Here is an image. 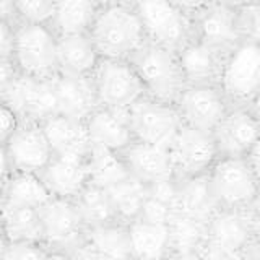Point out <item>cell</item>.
I'll return each instance as SVG.
<instances>
[{
	"label": "cell",
	"instance_id": "cell-1",
	"mask_svg": "<svg viewBox=\"0 0 260 260\" xmlns=\"http://www.w3.org/2000/svg\"><path fill=\"white\" fill-rule=\"evenodd\" d=\"M93 43L101 59L130 60L148 44L135 2H103L91 28Z\"/></svg>",
	"mask_w": 260,
	"mask_h": 260
},
{
	"label": "cell",
	"instance_id": "cell-2",
	"mask_svg": "<svg viewBox=\"0 0 260 260\" xmlns=\"http://www.w3.org/2000/svg\"><path fill=\"white\" fill-rule=\"evenodd\" d=\"M197 2L137 0L135 7L145 29L146 43L179 52L195 38L193 10Z\"/></svg>",
	"mask_w": 260,
	"mask_h": 260
},
{
	"label": "cell",
	"instance_id": "cell-3",
	"mask_svg": "<svg viewBox=\"0 0 260 260\" xmlns=\"http://www.w3.org/2000/svg\"><path fill=\"white\" fill-rule=\"evenodd\" d=\"M12 60L20 75L54 80L60 73L59 38L46 24H15Z\"/></svg>",
	"mask_w": 260,
	"mask_h": 260
},
{
	"label": "cell",
	"instance_id": "cell-4",
	"mask_svg": "<svg viewBox=\"0 0 260 260\" xmlns=\"http://www.w3.org/2000/svg\"><path fill=\"white\" fill-rule=\"evenodd\" d=\"M148 98L176 104L187 88L177 52L153 44H145L132 59Z\"/></svg>",
	"mask_w": 260,
	"mask_h": 260
},
{
	"label": "cell",
	"instance_id": "cell-5",
	"mask_svg": "<svg viewBox=\"0 0 260 260\" xmlns=\"http://www.w3.org/2000/svg\"><path fill=\"white\" fill-rule=\"evenodd\" d=\"M52 159L54 151L43 125L23 120L20 128L2 143V179L12 173L41 174Z\"/></svg>",
	"mask_w": 260,
	"mask_h": 260
},
{
	"label": "cell",
	"instance_id": "cell-6",
	"mask_svg": "<svg viewBox=\"0 0 260 260\" xmlns=\"http://www.w3.org/2000/svg\"><path fill=\"white\" fill-rule=\"evenodd\" d=\"M193 35L221 54H230L244 41L239 2H197Z\"/></svg>",
	"mask_w": 260,
	"mask_h": 260
},
{
	"label": "cell",
	"instance_id": "cell-7",
	"mask_svg": "<svg viewBox=\"0 0 260 260\" xmlns=\"http://www.w3.org/2000/svg\"><path fill=\"white\" fill-rule=\"evenodd\" d=\"M208 182L219 210H246L260 193V184L246 158H218Z\"/></svg>",
	"mask_w": 260,
	"mask_h": 260
},
{
	"label": "cell",
	"instance_id": "cell-8",
	"mask_svg": "<svg viewBox=\"0 0 260 260\" xmlns=\"http://www.w3.org/2000/svg\"><path fill=\"white\" fill-rule=\"evenodd\" d=\"M91 78L100 108L128 111L146 96L145 86L130 60L101 59Z\"/></svg>",
	"mask_w": 260,
	"mask_h": 260
},
{
	"label": "cell",
	"instance_id": "cell-9",
	"mask_svg": "<svg viewBox=\"0 0 260 260\" xmlns=\"http://www.w3.org/2000/svg\"><path fill=\"white\" fill-rule=\"evenodd\" d=\"M219 88L231 106H249L260 93V46L242 41L226 54Z\"/></svg>",
	"mask_w": 260,
	"mask_h": 260
},
{
	"label": "cell",
	"instance_id": "cell-10",
	"mask_svg": "<svg viewBox=\"0 0 260 260\" xmlns=\"http://www.w3.org/2000/svg\"><path fill=\"white\" fill-rule=\"evenodd\" d=\"M135 142L169 148L184 125L176 104L145 96L128 109Z\"/></svg>",
	"mask_w": 260,
	"mask_h": 260
},
{
	"label": "cell",
	"instance_id": "cell-11",
	"mask_svg": "<svg viewBox=\"0 0 260 260\" xmlns=\"http://www.w3.org/2000/svg\"><path fill=\"white\" fill-rule=\"evenodd\" d=\"M176 179L207 176L218 161L219 153L213 134L182 125L169 146Z\"/></svg>",
	"mask_w": 260,
	"mask_h": 260
},
{
	"label": "cell",
	"instance_id": "cell-12",
	"mask_svg": "<svg viewBox=\"0 0 260 260\" xmlns=\"http://www.w3.org/2000/svg\"><path fill=\"white\" fill-rule=\"evenodd\" d=\"M0 103L10 106L23 120L39 124L59 114L52 80L16 77L12 83L0 86Z\"/></svg>",
	"mask_w": 260,
	"mask_h": 260
},
{
	"label": "cell",
	"instance_id": "cell-13",
	"mask_svg": "<svg viewBox=\"0 0 260 260\" xmlns=\"http://www.w3.org/2000/svg\"><path fill=\"white\" fill-rule=\"evenodd\" d=\"M182 124L213 134L233 108L219 85L187 86L176 103Z\"/></svg>",
	"mask_w": 260,
	"mask_h": 260
},
{
	"label": "cell",
	"instance_id": "cell-14",
	"mask_svg": "<svg viewBox=\"0 0 260 260\" xmlns=\"http://www.w3.org/2000/svg\"><path fill=\"white\" fill-rule=\"evenodd\" d=\"M43 241L52 250H70L85 239L86 224L75 200L51 199L39 210Z\"/></svg>",
	"mask_w": 260,
	"mask_h": 260
},
{
	"label": "cell",
	"instance_id": "cell-15",
	"mask_svg": "<svg viewBox=\"0 0 260 260\" xmlns=\"http://www.w3.org/2000/svg\"><path fill=\"white\" fill-rule=\"evenodd\" d=\"M213 137L219 158H246L260 138V122L247 106H233Z\"/></svg>",
	"mask_w": 260,
	"mask_h": 260
},
{
	"label": "cell",
	"instance_id": "cell-16",
	"mask_svg": "<svg viewBox=\"0 0 260 260\" xmlns=\"http://www.w3.org/2000/svg\"><path fill=\"white\" fill-rule=\"evenodd\" d=\"M208 241L247 255L260 249V238L247 208L218 210L208 221Z\"/></svg>",
	"mask_w": 260,
	"mask_h": 260
},
{
	"label": "cell",
	"instance_id": "cell-17",
	"mask_svg": "<svg viewBox=\"0 0 260 260\" xmlns=\"http://www.w3.org/2000/svg\"><path fill=\"white\" fill-rule=\"evenodd\" d=\"M85 122L93 148H103L120 154L135 142L128 111L98 108Z\"/></svg>",
	"mask_w": 260,
	"mask_h": 260
},
{
	"label": "cell",
	"instance_id": "cell-18",
	"mask_svg": "<svg viewBox=\"0 0 260 260\" xmlns=\"http://www.w3.org/2000/svg\"><path fill=\"white\" fill-rule=\"evenodd\" d=\"M41 177L54 199L77 200L78 195L91 184L88 158L54 156Z\"/></svg>",
	"mask_w": 260,
	"mask_h": 260
},
{
	"label": "cell",
	"instance_id": "cell-19",
	"mask_svg": "<svg viewBox=\"0 0 260 260\" xmlns=\"http://www.w3.org/2000/svg\"><path fill=\"white\" fill-rule=\"evenodd\" d=\"M187 86L219 85L224 54L193 38L177 52Z\"/></svg>",
	"mask_w": 260,
	"mask_h": 260
},
{
	"label": "cell",
	"instance_id": "cell-20",
	"mask_svg": "<svg viewBox=\"0 0 260 260\" xmlns=\"http://www.w3.org/2000/svg\"><path fill=\"white\" fill-rule=\"evenodd\" d=\"M59 114L72 119L86 120L100 108L91 77H77L60 72L54 80Z\"/></svg>",
	"mask_w": 260,
	"mask_h": 260
},
{
	"label": "cell",
	"instance_id": "cell-21",
	"mask_svg": "<svg viewBox=\"0 0 260 260\" xmlns=\"http://www.w3.org/2000/svg\"><path fill=\"white\" fill-rule=\"evenodd\" d=\"M120 156L124 158L130 174L146 185L176 179L169 148L134 142L120 153Z\"/></svg>",
	"mask_w": 260,
	"mask_h": 260
},
{
	"label": "cell",
	"instance_id": "cell-22",
	"mask_svg": "<svg viewBox=\"0 0 260 260\" xmlns=\"http://www.w3.org/2000/svg\"><path fill=\"white\" fill-rule=\"evenodd\" d=\"M43 128L52 146L54 156L88 158L93 150L85 120L72 119L62 114L46 119Z\"/></svg>",
	"mask_w": 260,
	"mask_h": 260
},
{
	"label": "cell",
	"instance_id": "cell-23",
	"mask_svg": "<svg viewBox=\"0 0 260 260\" xmlns=\"http://www.w3.org/2000/svg\"><path fill=\"white\" fill-rule=\"evenodd\" d=\"M101 5L98 0H59L49 26L57 38L89 35Z\"/></svg>",
	"mask_w": 260,
	"mask_h": 260
},
{
	"label": "cell",
	"instance_id": "cell-24",
	"mask_svg": "<svg viewBox=\"0 0 260 260\" xmlns=\"http://www.w3.org/2000/svg\"><path fill=\"white\" fill-rule=\"evenodd\" d=\"M51 199L41 174L12 173L2 179V208L39 210Z\"/></svg>",
	"mask_w": 260,
	"mask_h": 260
},
{
	"label": "cell",
	"instance_id": "cell-25",
	"mask_svg": "<svg viewBox=\"0 0 260 260\" xmlns=\"http://www.w3.org/2000/svg\"><path fill=\"white\" fill-rule=\"evenodd\" d=\"M130 244L137 260H165L171 249L169 224H158L138 218L128 224Z\"/></svg>",
	"mask_w": 260,
	"mask_h": 260
},
{
	"label": "cell",
	"instance_id": "cell-26",
	"mask_svg": "<svg viewBox=\"0 0 260 260\" xmlns=\"http://www.w3.org/2000/svg\"><path fill=\"white\" fill-rule=\"evenodd\" d=\"M101 55L89 35L59 38L60 72L77 77H93Z\"/></svg>",
	"mask_w": 260,
	"mask_h": 260
},
{
	"label": "cell",
	"instance_id": "cell-27",
	"mask_svg": "<svg viewBox=\"0 0 260 260\" xmlns=\"http://www.w3.org/2000/svg\"><path fill=\"white\" fill-rule=\"evenodd\" d=\"M85 241L101 260H134L128 224L119 221L88 228Z\"/></svg>",
	"mask_w": 260,
	"mask_h": 260
},
{
	"label": "cell",
	"instance_id": "cell-28",
	"mask_svg": "<svg viewBox=\"0 0 260 260\" xmlns=\"http://www.w3.org/2000/svg\"><path fill=\"white\" fill-rule=\"evenodd\" d=\"M218 210V203L208 182V174L179 181L177 213L210 221Z\"/></svg>",
	"mask_w": 260,
	"mask_h": 260
},
{
	"label": "cell",
	"instance_id": "cell-29",
	"mask_svg": "<svg viewBox=\"0 0 260 260\" xmlns=\"http://www.w3.org/2000/svg\"><path fill=\"white\" fill-rule=\"evenodd\" d=\"M169 233L173 252L197 255L208 242V221L176 213L169 223Z\"/></svg>",
	"mask_w": 260,
	"mask_h": 260
},
{
	"label": "cell",
	"instance_id": "cell-30",
	"mask_svg": "<svg viewBox=\"0 0 260 260\" xmlns=\"http://www.w3.org/2000/svg\"><path fill=\"white\" fill-rule=\"evenodd\" d=\"M2 241L44 244L39 211L29 208H2Z\"/></svg>",
	"mask_w": 260,
	"mask_h": 260
},
{
	"label": "cell",
	"instance_id": "cell-31",
	"mask_svg": "<svg viewBox=\"0 0 260 260\" xmlns=\"http://www.w3.org/2000/svg\"><path fill=\"white\" fill-rule=\"evenodd\" d=\"M108 193L122 223L130 224L140 218L145 202L148 199V185L134 176L108 189Z\"/></svg>",
	"mask_w": 260,
	"mask_h": 260
},
{
	"label": "cell",
	"instance_id": "cell-32",
	"mask_svg": "<svg viewBox=\"0 0 260 260\" xmlns=\"http://www.w3.org/2000/svg\"><path fill=\"white\" fill-rule=\"evenodd\" d=\"M88 166L91 184L106 190L125 181V179L132 177L124 158L119 153L109 150L93 148L88 156Z\"/></svg>",
	"mask_w": 260,
	"mask_h": 260
},
{
	"label": "cell",
	"instance_id": "cell-33",
	"mask_svg": "<svg viewBox=\"0 0 260 260\" xmlns=\"http://www.w3.org/2000/svg\"><path fill=\"white\" fill-rule=\"evenodd\" d=\"M86 228L119 223L120 219L112 205V200L106 189L89 184L75 200ZM122 223V221H120Z\"/></svg>",
	"mask_w": 260,
	"mask_h": 260
},
{
	"label": "cell",
	"instance_id": "cell-34",
	"mask_svg": "<svg viewBox=\"0 0 260 260\" xmlns=\"http://www.w3.org/2000/svg\"><path fill=\"white\" fill-rule=\"evenodd\" d=\"M15 24H46L52 21L55 2L52 0H13Z\"/></svg>",
	"mask_w": 260,
	"mask_h": 260
},
{
	"label": "cell",
	"instance_id": "cell-35",
	"mask_svg": "<svg viewBox=\"0 0 260 260\" xmlns=\"http://www.w3.org/2000/svg\"><path fill=\"white\" fill-rule=\"evenodd\" d=\"M49 249L43 242H5L2 241L0 260H47Z\"/></svg>",
	"mask_w": 260,
	"mask_h": 260
},
{
	"label": "cell",
	"instance_id": "cell-36",
	"mask_svg": "<svg viewBox=\"0 0 260 260\" xmlns=\"http://www.w3.org/2000/svg\"><path fill=\"white\" fill-rule=\"evenodd\" d=\"M244 41L260 46V0L239 2Z\"/></svg>",
	"mask_w": 260,
	"mask_h": 260
},
{
	"label": "cell",
	"instance_id": "cell-37",
	"mask_svg": "<svg viewBox=\"0 0 260 260\" xmlns=\"http://www.w3.org/2000/svg\"><path fill=\"white\" fill-rule=\"evenodd\" d=\"M148 195L165 205L174 208L177 211V197H179V181L177 179H168L156 184L148 185Z\"/></svg>",
	"mask_w": 260,
	"mask_h": 260
},
{
	"label": "cell",
	"instance_id": "cell-38",
	"mask_svg": "<svg viewBox=\"0 0 260 260\" xmlns=\"http://www.w3.org/2000/svg\"><path fill=\"white\" fill-rule=\"evenodd\" d=\"M176 213L177 211L174 208H171V207L165 205V203L151 199L148 195L140 218L146 219V221H151V223H158V224H169Z\"/></svg>",
	"mask_w": 260,
	"mask_h": 260
},
{
	"label": "cell",
	"instance_id": "cell-39",
	"mask_svg": "<svg viewBox=\"0 0 260 260\" xmlns=\"http://www.w3.org/2000/svg\"><path fill=\"white\" fill-rule=\"evenodd\" d=\"M249 257L250 255H247V254H242V252L218 246V244H213L210 241L197 254L199 260H249Z\"/></svg>",
	"mask_w": 260,
	"mask_h": 260
},
{
	"label": "cell",
	"instance_id": "cell-40",
	"mask_svg": "<svg viewBox=\"0 0 260 260\" xmlns=\"http://www.w3.org/2000/svg\"><path fill=\"white\" fill-rule=\"evenodd\" d=\"M0 122H2V127H0V145H2L20 128V125L23 124V119L8 104L0 103Z\"/></svg>",
	"mask_w": 260,
	"mask_h": 260
},
{
	"label": "cell",
	"instance_id": "cell-41",
	"mask_svg": "<svg viewBox=\"0 0 260 260\" xmlns=\"http://www.w3.org/2000/svg\"><path fill=\"white\" fill-rule=\"evenodd\" d=\"M67 252H69V255H70L72 260H101L100 255L94 252V249L89 246L85 239L81 242H78L75 247H72Z\"/></svg>",
	"mask_w": 260,
	"mask_h": 260
},
{
	"label": "cell",
	"instance_id": "cell-42",
	"mask_svg": "<svg viewBox=\"0 0 260 260\" xmlns=\"http://www.w3.org/2000/svg\"><path fill=\"white\" fill-rule=\"evenodd\" d=\"M249 166L252 169V173H254L257 182L260 184V138L257 140V143L252 146V150L249 151V154L246 156Z\"/></svg>",
	"mask_w": 260,
	"mask_h": 260
},
{
	"label": "cell",
	"instance_id": "cell-43",
	"mask_svg": "<svg viewBox=\"0 0 260 260\" xmlns=\"http://www.w3.org/2000/svg\"><path fill=\"white\" fill-rule=\"evenodd\" d=\"M247 210H249V215L252 218V223H254V226H255V231L260 238V193L257 195V199L252 202V205Z\"/></svg>",
	"mask_w": 260,
	"mask_h": 260
},
{
	"label": "cell",
	"instance_id": "cell-44",
	"mask_svg": "<svg viewBox=\"0 0 260 260\" xmlns=\"http://www.w3.org/2000/svg\"><path fill=\"white\" fill-rule=\"evenodd\" d=\"M47 260H72L67 250H52L49 252Z\"/></svg>",
	"mask_w": 260,
	"mask_h": 260
},
{
	"label": "cell",
	"instance_id": "cell-45",
	"mask_svg": "<svg viewBox=\"0 0 260 260\" xmlns=\"http://www.w3.org/2000/svg\"><path fill=\"white\" fill-rule=\"evenodd\" d=\"M247 108H249V109H250V112L255 116V119L260 122V93H258V96L255 98V100L247 106Z\"/></svg>",
	"mask_w": 260,
	"mask_h": 260
},
{
	"label": "cell",
	"instance_id": "cell-46",
	"mask_svg": "<svg viewBox=\"0 0 260 260\" xmlns=\"http://www.w3.org/2000/svg\"><path fill=\"white\" fill-rule=\"evenodd\" d=\"M165 260H199V258L197 255H185V254H177V252H171Z\"/></svg>",
	"mask_w": 260,
	"mask_h": 260
},
{
	"label": "cell",
	"instance_id": "cell-47",
	"mask_svg": "<svg viewBox=\"0 0 260 260\" xmlns=\"http://www.w3.org/2000/svg\"><path fill=\"white\" fill-rule=\"evenodd\" d=\"M249 260H260V249H258V250H255L254 254H250Z\"/></svg>",
	"mask_w": 260,
	"mask_h": 260
},
{
	"label": "cell",
	"instance_id": "cell-48",
	"mask_svg": "<svg viewBox=\"0 0 260 260\" xmlns=\"http://www.w3.org/2000/svg\"><path fill=\"white\" fill-rule=\"evenodd\" d=\"M134 260H137V258H134Z\"/></svg>",
	"mask_w": 260,
	"mask_h": 260
}]
</instances>
